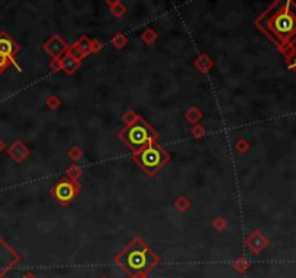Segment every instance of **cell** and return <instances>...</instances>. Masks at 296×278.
I'll use <instances>...</instances> for the list:
<instances>
[{"label":"cell","instance_id":"obj_12","mask_svg":"<svg viewBox=\"0 0 296 278\" xmlns=\"http://www.w3.org/2000/svg\"><path fill=\"white\" fill-rule=\"evenodd\" d=\"M77 44V47L80 48V51L83 52V54H89V52H92V42L87 39V38H82L78 42H76Z\"/></svg>","mask_w":296,"mask_h":278},{"label":"cell","instance_id":"obj_11","mask_svg":"<svg viewBox=\"0 0 296 278\" xmlns=\"http://www.w3.org/2000/svg\"><path fill=\"white\" fill-rule=\"evenodd\" d=\"M196 67L199 68L201 71H208V70L212 67V61L209 59V57H205V55H203V57H201L199 61L196 62Z\"/></svg>","mask_w":296,"mask_h":278},{"label":"cell","instance_id":"obj_17","mask_svg":"<svg viewBox=\"0 0 296 278\" xmlns=\"http://www.w3.org/2000/svg\"><path fill=\"white\" fill-rule=\"evenodd\" d=\"M143 38H144L145 41H148V42H150L151 39H155V34H154L152 31H150V29H148V31H145V34L143 35Z\"/></svg>","mask_w":296,"mask_h":278},{"label":"cell","instance_id":"obj_3","mask_svg":"<svg viewBox=\"0 0 296 278\" xmlns=\"http://www.w3.org/2000/svg\"><path fill=\"white\" fill-rule=\"evenodd\" d=\"M118 136L122 139V142L127 143L132 149V152L140 151L152 141H157V132L140 116L134 122L127 123V126L119 132Z\"/></svg>","mask_w":296,"mask_h":278},{"label":"cell","instance_id":"obj_1","mask_svg":"<svg viewBox=\"0 0 296 278\" xmlns=\"http://www.w3.org/2000/svg\"><path fill=\"white\" fill-rule=\"evenodd\" d=\"M254 24L270 38L280 52L286 54L296 42V3L292 0L274 2Z\"/></svg>","mask_w":296,"mask_h":278},{"label":"cell","instance_id":"obj_7","mask_svg":"<svg viewBox=\"0 0 296 278\" xmlns=\"http://www.w3.org/2000/svg\"><path fill=\"white\" fill-rule=\"evenodd\" d=\"M17 51V44L6 34H0V54L5 55L6 58L13 61V55ZM15 62V61H13Z\"/></svg>","mask_w":296,"mask_h":278},{"label":"cell","instance_id":"obj_18","mask_svg":"<svg viewBox=\"0 0 296 278\" xmlns=\"http://www.w3.org/2000/svg\"><path fill=\"white\" fill-rule=\"evenodd\" d=\"M22 278H36V277H35L34 274H31V272H29V274H26V275H24Z\"/></svg>","mask_w":296,"mask_h":278},{"label":"cell","instance_id":"obj_2","mask_svg":"<svg viewBox=\"0 0 296 278\" xmlns=\"http://www.w3.org/2000/svg\"><path fill=\"white\" fill-rule=\"evenodd\" d=\"M160 261V256L140 236H135L115 256V264L129 278H147Z\"/></svg>","mask_w":296,"mask_h":278},{"label":"cell","instance_id":"obj_6","mask_svg":"<svg viewBox=\"0 0 296 278\" xmlns=\"http://www.w3.org/2000/svg\"><path fill=\"white\" fill-rule=\"evenodd\" d=\"M19 262V255L0 238V278L6 275Z\"/></svg>","mask_w":296,"mask_h":278},{"label":"cell","instance_id":"obj_13","mask_svg":"<svg viewBox=\"0 0 296 278\" xmlns=\"http://www.w3.org/2000/svg\"><path fill=\"white\" fill-rule=\"evenodd\" d=\"M109 6L112 8V13L115 15V16H121V15H124L125 13V10L127 9L124 8V5L122 3H109Z\"/></svg>","mask_w":296,"mask_h":278},{"label":"cell","instance_id":"obj_15","mask_svg":"<svg viewBox=\"0 0 296 278\" xmlns=\"http://www.w3.org/2000/svg\"><path fill=\"white\" fill-rule=\"evenodd\" d=\"M9 61H10V59L6 58L5 55H2V54H0V74H2V73L8 68Z\"/></svg>","mask_w":296,"mask_h":278},{"label":"cell","instance_id":"obj_10","mask_svg":"<svg viewBox=\"0 0 296 278\" xmlns=\"http://www.w3.org/2000/svg\"><path fill=\"white\" fill-rule=\"evenodd\" d=\"M60 67L63 68L67 74H73L77 68L80 67V61L73 58L71 55H63L60 58Z\"/></svg>","mask_w":296,"mask_h":278},{"label":"cell","instance_id":"obj_16","mask_svg":"<svg viewBox=\"0 0 296 278\" xmlns=\"http://www.w3.org/2000/svg\"><path fill=\"white\" fill-rule=\"evenodd\" d=\"M288 66H289V68H290V70H295L296 71V50L293 51V54L289 57Z\"/></svg>","mask_w":296,"mask_h":278},{"label":"cell","instance_id":"obj_19","mask_svg":"<svg viewBox=\"0 0 296 278\" xmlns=\"http://www.w3.org/2000/svg\"><path fill=\"white\" fill-rule=\"evenodd\" d=\"M0 149H2V142H0Z\"/></svg>","mask_w":296,"mask_h":278},{"label":"cell","instance_id":"obj_14","mask_svg":"<svg viewBox=\"0 0 296 278\" xmlns=\"http://www.w3.org/2000/svg\"><path fill=\"white\" fill-rule=\"evenodd\" d=\"M112 44H113L116 48H122V47L127 44V38H125L122 34H116V36L112 39Z\"/></svg>","mask_w":296,"mask_h":278},{"label":"cell","instance_id":"obj_9","mask_svg":"<svg viewBox=\"0 0 296 278\" xmlns=\"http://www.w3.org/2000/svg\"><path fill=\"white\" fill-rule=\"evenodd\" d=\"M246 244L248 245V248L253 251V252H260L263 248L267 245V241H266V238H263L262 233L259 232V230H254L251 235L248 236L246 239Z\"/></svg>","mask_w":296,"mask_h":278},{"label":"cell","instance_id":"obj_4","mask_svg":"<svg viewBox=\"0 0 296 278\" xmlns=\"http://www.w3.org/2000/svg\"><path fill=\"white\" fill-rule=\"evenodd\" d=\"M132 160L135 161L150 177H154L169 162V154L157 141H152L143 149L132 152Z\"/></svg>","mask_w":296,"mask_h":278},{"label":"cell","instance_id":"obj_8","mask_svg":"<svg viewBox=\"0 0 296 278\" xmlns=\"http://www.w3.org/2000/svg\"><path fill=\"white\" fill-rule=\"evenodd\" d=\"M45 50L48 51L52 57L60 58V57H63V54L68 50V47L60 36L55 35V36H51L50 39H48V42L45 44Z\"/></svg>","mask_w":296,"mask_h":278},{"label":"cell","instance_id":"obj_5","mask_svg":"<svg viewBox=\"0 0 296 278\" xmlns=\"http://www.w3.org/2000/svg\"><path fill=\"white\" fill-rule=\"evenodd\" d=\"M80 193V183H77L73 178H63L60 180L55 185H52L51 188V194L54 199H57L60 203L67 204L70 203L77 194Z\"/></svg>","mask_w":296,"mask_h":278}]
</instances>
